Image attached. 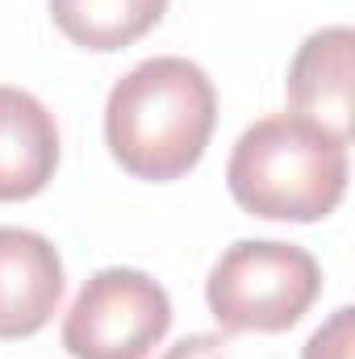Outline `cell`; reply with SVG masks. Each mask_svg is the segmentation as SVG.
Wrapping results in <instances>:
<instances>
[{
    "mask_svg": "<svg viewBox=\"0 0 355 359\" xmlns=\"http://www.w3.org/2000/svg\"><path fill=\"white\" fill-rule=\"evenodd\" d=\"M172 330V301L138 268H105L84 280L63 318L72 359H147Z\"/></svg>",
    "mask_w": 355,
    "mask_h": 359,
    "instance_id": "4",
    "label": "cell"
},
{
    "mask_svg": "<svg viewBox=\"0 0 355 359\" xmlns=\"http://www.w3.org/2000/svg\"><path fill=\"white\" fill-rule=\"evenodd\" d=\"M226 347H230V343H226L222 334H192V339H180L163 359H230Z\"/></svg>",
    "mask_w": 355,
    "mask_h": 359,
    "instance_id": "10",
    "label": "cell"
},
{
    "mask_svg": "<svg viewBox=\"0 0 355 359\" xmlns=\"http://www.w3.org/2000/svg\"><path fill=\"white\" fill-rule=\"evenodd\" d=\"M351 46L355 34L347 25L314 29L284 80L293 113L343 142H351Z\"/></svg>",
    "mask_w": 355,
    "mask_h": 359,
    "instance_id": "6",
    "label": "cell"
},
{
    "mask_svg": "<svg viewBox=\"0 0 355 359\" xmlns=\"http://www.w3.org/2000/svg\"><path fill=\"white\" fill-rule=\"evenodd\" d=\"M355 313L343 305V309H335L330 313V322L322 326V330H314L309 334V343H305V351L301 359H351L355 351V330H351Z\"/></svg>",
    "mask_w": 355,
    "mask_h": 359,
    "instance_id": "9",
    "label": "cell"
},
{
    "mask_svg": "<svg viewBox=\"0 0 355 359\" xmlns=\"http://www.w3.org/2000/svg\"><path fill=\"white\" fill-rule=\"evenodd\" d=\"M168 13V0H51V17L67 42L109 55L151 34Z\"/></svg>",
    "mask_w": 355,
    "mask_h": 359,
    "instance_id": "8",
    "label": "cell"
},
{
    "mask_svg": "<svg viewBox=\"0 0 355 359\" xmlns=\"http://www.w3.org/2000/svg\"><path fill=\"white\" fill-rule=\"evenodd\" d=\"M63 301V259L46 234L0 226V339L38 334Z\"/></svg>",
    "mask_w": 355,
    "mask_h": 359,
    "instance_id": "5",
    "label": "cell"
},
{
    "mask_svg": "<svg viewBox=\"0 0 355 359\" xmlns=\"http://www.w3.org/2000/svg\"><path fill=\"white\" fill-rule=\"evenodd\" d=\"M59 168V126L25 88L0 84V201L38 196Z\"/></svg>",
    "mask_w": 355,
    "mask_h": 359,
    "instance_id": "7",
    "label": "cell"
},
{
    "mask_svg": "<svg viewBox=\"0 0 355 359\" xmlns=\"http://www.w3.org/2000/svg\"><path fill=\"white\" fill-rule=\"evenodd\" d=\"M347 147L297 113L247 126L230 151V196L267 222H322L347 192Z\"/></svg>",
    "mask_w": 355,
    "mask_h": 359,
    "instance_id": "2",
    "label": "cell"
},
{
    "mask_svg": "<svg viewBox=\"0 0 355 359\" xmlns=\"http://www.w3.org/2000/svg\"><path fill=\"white\" fill-rule=\"evenodd\" d=\"M318 292V259L305 247L276 238H243L226 247L205 280L209 313L234 334H280L297 326Z\"/></svg>",
    "mask_w": 355,
    "mask_h": 359,
    "instance_id": "3",
    "label": "cell"
},
{
    "mask_svg": "<svg viewBox=\"0 0 355 359\" xmlns=\"http://www.w3.org/2000/svg\"><path fill=\"white\" fill-rule=\"evenodd\" d=\"M217 121L213 80L180 55H155L126 72L105 100L109 155L138 180L168 184L192 172Z\"/></svg>",
    "mask_w": 355,
    "mask_h": 359,
    "instance_id": "1",
    "label": "cell"
}]
</instances>
